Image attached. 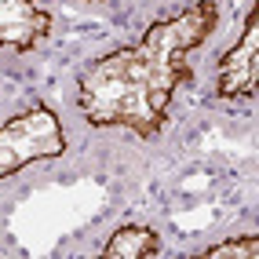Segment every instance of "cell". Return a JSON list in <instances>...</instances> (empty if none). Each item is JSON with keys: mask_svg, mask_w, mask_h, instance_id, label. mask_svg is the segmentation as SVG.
Returning <instances> with one entry per match:
<instances>
[{"mask_svg": "<svg viewBox=\"0 0 259 259\" xmlns=\"http://www.w3.org/2000/svg\"><path fill=\"white\" fill-rule=\"evenodd\" d=\"M219 8L212 0L161 19L132 48L99 59L80 77V110L99 128H132L135 135H157L168 102L190 77V51L212 37Z\"/></svg>", "mask_w": 259, "mask_h": 259, "instance_id": "6da1fadb", "label": "cell"}, {"mask_svg": "<svg viewBox=\"0 0 259 259\" xmlns=\"http://www.w3.org/2000/svg\"><path fill=\"white\" fill-rule=\"evenodd\" d=\"M62 150H66V135L51 110L33 106L19 117H11L0 128V183L33 161L62 157Z\"/></svg>", "mask_w": 259, "mask_h": 259, "instance_id": "7a4b0ae2", "label": "cell"}, {"mask_svg": "<svg viewBox=\"0 0 259 259\" xmlns=\"http://www.w3.org/2000/svg\"><path fill=\"white\" fill-rule=\"evenodd\" d=\"M255 84H259V19H255V4H248L241 40L219 59V95L245 99L255 92Z\"/></svg>", "mask_w": 259, "mask_h": 259, "instance_id": "3957f363", "label": "cell"}, {"mask_svg": "<svg viewBox=\"0 0 259 259\" xmlns=\"http://www.w3.org/2000/svg\"><path fill=\"white\" fill-rule=\"evenodd\" d=\"M51 33V15L40 0H0V44L15 51L37 48Z\"/></svg>", "mask_w": 259, "mask_h": 259, "instance_id": "277c9868", "label": "cell"}, {"mask_svg": "<svg viewBox=\"0 0 259 259\" xmlns=\"http://www.w3.org/2000/svg\"><path fill=\"white\" fill-rule=\"evenodd\" d=\"M102 255L106 259H146V255H161V245L150 227H120L106 241Z\"/></svg>", "mask_w": 259, "mask_h": 259, "instance_id": "5b68a950", "label": "cell"}, {"mask_svg": "<svg viewBox=\"0 0 259 259\" xmlns=\"http://www.w3.org/2000/svg\"><path fill=\"white\" fill-rule=\"evenodd\" d=\"M255 259L259 255V237L245 234L241 241H227V245H215V248H204V259Z\"/></svg>", "mask_w": 259, "mask_h": 259, "instance_id": "8992f818", "label": "cell"}]
</instances>
